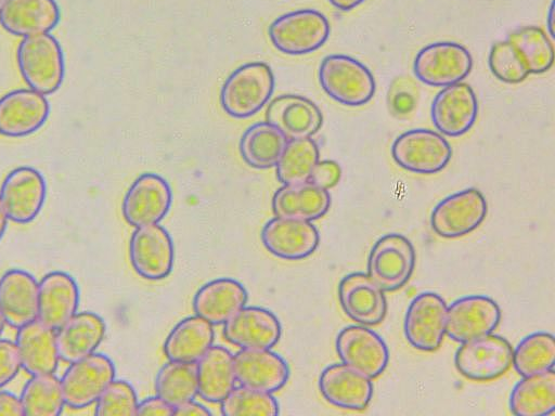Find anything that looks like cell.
<instances>
[{
	"instance_id": "7dc6e473",
	"label": "cell",
	"mask_w": 555,
	"mask_h": 416,
	"mask_svg": "<svg viewBox=\"0 0 555 416\" xmlns=\"http://www.w3.org/2000/svg\"><path fill=\"white\" fill-rule=\"evenodd\" d=\"M0 415H24L20 396L9 391H0Z\"/></svg>"
},
{
	"instance_id": "74e56055",
	"label": "cell",
	"mask_w": 555,
	"mask_h": 416,
	"mask_svg": "<svg viewBox=\"0 0 555 416\" xmlns=\"http://www.w3.org/2000/svg\"><path fill=\"white\" fill-rule=\"evenodd\" d=\"M319 160V146L314 140L311 138L288 140L275 165L276 177L283 184L308 182Z\"/></svg>"
},
{
	"instance_id": "7a4b0ae2",
	"label": "cell",
	"mask_w": 555,
	"mask_h": 416,
	"mask_svg": "<svg viewBox=\"0 0 555 416\" xmlns=\"http://www.w3.org/2000/svg\"><path fill=\"white\" fill-rule=\"evenodd\" d=\"M274 76L263 62L247 63L236 68L221 88L224 112L234 118H247L258 113L270 100Z\"/></svg>"
},
{
	"instance_id": "f6af8a7d",
	"label": "cell",
	"mask_w": 555,
	"mask_h": 416,
	"mask_svg": "<svg viewBox=\"0 0 555 416\" xmlns=\"http://www.w3.org/2000/svg\"><path fill=\"white\" fill-rule=\"evenodd\" d=\"M340 173V167L336 161L319 160L312 170L309 181L328 191L338 183Z\"/></svg>"
},
{
	"instance_id": "d590c367",
	"label": "cell",
	"mask_w": 555,
	"mask_h": 416,
	"mask_svg": "<svg viewBox=\"0 0 555 416\" xmlns=\"http://www.w3.org/2000/svg\"><path fill=\"white\" fill-rule=\"evenodd\" d=\"M155 391L173 408L194 400L198 392L196 363L169 360L157 373Z\"/></svg>"
},
{
	"instance_id": "1f68e13d",
	"label": "cell",
	"mask_w": 555,
	"mask_h": 416,
	"mask_svg": "<svg viewBox=\"0 0 555 416\" xmlns=\"http://www.w3.org/2000/svg\"><path fill=\"white\" fill-rule=\"evenodd\" d=\"M198 394L207 402H221L235 387L233 354L211 346L197 361Z\"/></svg>"
},
{
	"instance_id": "d6a6232c",
	"label": "cell",
	"mask_w": 555,
	"mask_h": 416,
	"mask_svg": "<svg viewBox=\"0 0 555 416\" xmlns=\"http://www.w3.org/2000/svg\"><path fill=\"white\" fill-rule=\"evenodd\" d=\"M214 325L193 315L180 321L169 333L164 343L168 360L196 363L212 346Z\"/></svg>"
},
{
	"instance_id": "ab89813d",
	"label": "cell",
	"mask_w": 555,
	"mask_h": 416,
	"mask_svg": "<svg viewBox=\"0 0 555 416\" xmlns=\"http://www.w3.org/2000/svg\"><path fill=\"white\" fill-rule=\"evenodd\" d=\"M507 40L517 49L530 74H541L553 66L554 47L540 27L518 28L508 35Z\"/></svg>"
},
{
	"instance_id": "cb8c5ba5",
	"label": "cell",
	"mask_w": 555,
	"mask_h": 416,
	"mask_svg": "<svg viewBox=\"0 0 555 416\" xmlns=\"http://www.w3.org/2000/svg\"><path fill=\"white\" fill-rule=\"evenodd\" d=\"M266 119L287 140L311 138L323 122L320 108L309 99L296 94L273 99L267 107Z\"/></svg>"
},
{
	"instance_id": "f907efd6",
	"label": "cell",
	"mask_w": 555,
	"mask_h": 416,
	"mask_svg": "<svg viewBox=\"0 0 555 416\" xmlns=\"http://www.w3.org/2000/svg\"><path fill=\"white\" fill-rule=\"evenodd\" d=\"M8 221H9L8 214H7V212L2 206V203L0 200V240L7 231Z\"/></svg>"
},
{
	"instance_id": "836d02e7",
	"label": "cell",
	"mask_w": 555,
	"mask_h": 416,
	"mask_svg": "<svg viewBox=\"0 0 555 416\" xmlns=\"http://www.w3.org/2000/svg\"><path fill=\"white\" fill-rule=\"evenodd\" d=\"M509 408L517 416H546L555 411L554 368L525 376L513 388Z\"/></svg>"
},
{
	"instance_id": "4316f807",
	"label": "cell",
	"mask_w": 555,
	"mask_h": 416,
	"mask_svg": "<svg viewBox=\"0 0 555 416\" xmlns=\"http://www.w3.org/2000/svg\"><path fill=\"white\" fill-rule=\"evenodd\" d=\"M0 311L16 329L37 320L38 282L30 273L14 269L0 277Z\"/></svg>"
},
{
	"instance_id": "ba28073f",
	"label": "cell",
	"mask_w": 555,
	"mask_h": 416,
	"mask_svg": "<svg viewBox=\"0 0 555 416\" xmlns=\"http://www.w3.org/2000/svg\"><path fill=\"white\" fill-rule=\"evenodd\" d=\"M415 266V250L401 234H386L372 247L367 275L384 291H395L410 280Z\"/></svg>"
},
{
	"instance_id": "4dcf8cb0",
	"label": "cell",
	"mask_w": 555,
	"mask_h": 416,
	"mask_svg": "<svg viewBox=\"0 0 555 416\" xmlns=\"http://www.w3.org/2000/svg\"><path fill=\"white\" fill-rule=\"evenodd\" d=\"M331 195L327 190L310 181L298 184H284L273 195L272 210L275 217H287L313 221L323 217L330 209Z\"/></svg>"
},
{
	"instance_id": "e0dca14e",
	"label": "cell",
	"mask_w": 555,
	"mask_h": 416,
	"mask_svg": "<svg viewBox=\"0 0 555 416\" xmlns=\"http://www.w3.org/2000/svg\"><path fill=\"white\" fill-rule=\"evenodd\" d=\"M167 181L155 173H144L134 180L122 200V214L132 226L158 223L171 205Z\"/></svg>"
},
{
	"instance_id": "603a6c76",
	"label": "cell",
	"mask_w": 555,
	"mask_h": 416,
	"mask_svg": "<svg viewBox=\"0 0 555 416\" xmlns=\"http://www.w3.org/2000/svg\"><path fill=\"white\" fill-rule=\"evenodd\" d=\"M233 361L236 381L242 386L272 393L289 377L287 363L270 349H241Z\"/></svg>"
},
{
	"instance_id": "8992f818",
	"label": "cell",
	"mask_w": 555,
	"mask_h": 416,
	"mask_svg": "<svg viewBox=\"0 0 555 416\" xmlns=\"http://www.w3.org/2000/svg\"><path fill=\"white\" fill-rule=\"evenodd\" d=\"M391 156L404 170L434 174L449 164L452 148L441 133L420 128L397 136L391 145Z\"/></svg>"
},
{
	"instance_id": "f5cc1de1",
	"label": "cell",
	"mask_w": 555,
	"mask_h": 416,
	"mask_svg": "<svg viewBox=\"0 0 555 416\" xmlns=\"http://www.w3.org/2000/svg\"><path fill=\"white\" fill-rule=\"evenodd\" d=\"M4 325H5V321H4V317H3V315H2V313L0 311V337H1L2 333H3Z\"/></svg>"
},
{
	"instance_id": "3957f363",
	"label": "cell",
	"mask_w": 555,
	"mask_h": 416,
	"mask_svg": "<svg viewBox=\"0 0 555 416\" xmlns=\"http://www.w3.org/2000/svg\"><path fill=\"white\" fill-rule=\"evenodd\" d=\"M319 80L330 98L351 107L369 103L376 90L371 70L360 61L345 54L325 56L319 68Z\"/></svg>"
},
{
	"instance_id": "d4e9b609",
	"label": "cell",
	"mask_w": 555,
	"mask_h": 416,
	"mask_svg": "<svg viewBox=\"0 0 555 416\" xmlns=\"http://www.w3.org/2000/svg\"><path fill=\"white\" fill-rule=\"evenodd\" d=\"M79 306V288L72 275L62 271L47 273L38 282L37 320L59 329L76 312Z\"/></svg>"
},
{
	"instance_id": "6da1fadb",
	"label": "cell",
	"mask_w": 555,
	"mask_h": 416,
	"mask_svg": "<svg viewBox=\"0 0 555 416\" xmlns=\"http://www.w3.org/2000/svg\"><path fill=\"white\" fill-rule=\"evenodd\" d=\"M16 62L30 89L49 95L61 88L65 60L60 42L50 32L23 38L16 49Z\"/></svg>"
},
{
	"instance_id": "7bdbcfd3",
	"label": "cell",
	"mask_w": 555,
	"mask_h": 416,
	"mask_svg": "<svg viewBox=\"0 0 555 416\" xmlns=\"http://www.w3.org/2000/svg\"><path fill=\"white\" fill-rule=\"evenodd\" d=\"M138 399L133 387L125 380H113L95 402L98 416L135 415Z\"/></svg>"
},
{
	"instance_id": "7402d4cb",
	"label": "cell",
	"mask_w": 555,
	"mask_h": 416,
	"mask_svg": "<svg viewBox=\"0 0 555 416\" xmlns=\"http://www.w3.org/2000/svg\"><path fill=\"white\" fill-rule=\"evenodd\" d=\"M282 333L278 317L260 307H243L223 324V337L241 349H271Z\"/></svg>"
},
{
	"instance_id": "e575fe53",
	"label": "cell",
	"mask_w": 555,
	"mask_h": 416,
	"mask_svg": "<svg viewBox=\"0 0 555 416\" xmlns=\"http://www.w3.org/2000/svg\"><path fill=\"white\" fill-rule=\"evenodd\" d=\"M287 141L285 135L269 122H257L243 133L240 152L250 167L268 169L278 164Z\"/></svg>"
},
{
	"instance_id": "f1b7e54d",
	"label": "cell",
	"mask_w": 555,
	"mask_h": 416,
	"mask_svg": "<svg viewBox=\"0 0 555 416\" xmlns=\"http://www.w3.org/2000/svg\"><path fill=\"white\" fill-rule=\"evenodd\" d=\"M105 332L106 325L100 315L90 311L76 312L56 329L60 360L72 363L95 352Z\"/></svg>"
},
{
	"instance_id": "681fc988",
	"label": "cell",
	"mask_w": 555,
	"mask_h": 416,
	"mask_svg": "<svg viewBox=\"0 0 555 416\" xmlns=\"http://www.w3.org/2000/svg\"><path fill=\"white\" fill-rule=\"evenodd\" d=\"M332 5L340 11H349L361 4L364 0H328Z\"/></svg>"
},
{
	"instance_id": "816d5d0a",
	"label": "cell",
	"mask_w": 555,
	"mask_h": 416,
	"mask_svg": "<svg viewBox=\"0 0 555 416\" xmlns=\"http://www.w3.org/2000/svg\"><path fill=\"white\" fill-rule=\"evenodd\" d=\"M547 26L548 31L552 37H554V2L551 3L548 13H547Z\"/></svg>"
},
{
	"instance_id": "c3c4849f",
	"label": "cell",
	"mask_w": 555,
	"mask_h": 416,
	"mask_svg": "<svg viewBox=\"0 0 555 416\" xmlns=\"http://www.w3.org/2000/svg\"><path fill=\"white\" fill-rule=\"evenodd\" d=\"M173 415L178 416H209L211 415L210 411H208L202 404L195 402L194 400L184 402L173 408Z\"/></svg>"
},
{
	"instance_id": "44dd1931",
	"label": "cell",
	"mask_w": 555,
	"mask_h": 416,
	"mask_svg": "<svg viewBox=\"0 0 555 416\" xmlns=\"http://www.w3.org/2000/svg\"><path fill=\"white\" fill-rule=\"evenodd\" d=\"M372 379L345 363L325 367L319 378L323 398L332 405L347 411H363L372 399Z\"/></svg>"
},
{
	"instance_id": "52a82bcc",
	"label": "cell",
	"mask_w": 555,
	"mask_h": 416,
	"mask_svg": "<svg viewBox=\"0 0 555 416\" xmlns=\"http://www.w3.org/2000/svg\"><path fill=\"white\" fill-rule=\"evenodd\" d=\"M513 348L499 335L488 334L462 342L455 352L459 373L474 381H490L501 377L512 366Z\"/></svg>"
},
{
	"instance_id": "f546056e",
	"label": "cell",
	"mask_w": 555,
	"mask_h": 416,
	"mask_svg": "<svg viewBox=\"0 0 555 416\" xmlns=\"http://www.w3.org/2000/svg\"><path fill=\"white\" fill-rule=\"evenodd\" d=\"M247 291L232 278H217L204 284L195 294L193 307L196 315L212 325L224 324L245 307Z\"/></svg>"
},
{
	"instance_id": "ffe728a7",
	"label": "cell",
	"mask_w": 555,
	"mask_h": 416,
	"mask_svg": "<svg viewBox=\"0 0 555 416\" xmlns=\"http://www.w3.org/2000/svg\"><path fill=\"white\" fill-rule=\"evenodd\" d=\"M384 292L363 272L347 274L338 285V299L345 314L364 326H374L384 320L387 312Z\"/></svg>"
},
{
	"instance_id": "ac0fdd59",
	"label": "cell",
	"mask_w": 555,
	"mask_h": 416,
	"mask_svg": "<svg viewBox=\"0 0 555 416\" xmlns=\"http://www.w3.org/2000/svg\"><path fill=\"white\" fill-rule=\"evenodd\" d=\"M431 120L437 130L447 136L465 134L475 123L478 102L472 87L456 82L443 87L431 104Z\"/></svg>"
},
{
	"instance_id": "7c38bea8",
	"label": "cell",
	"mask_w": 555,
	"mask_h": 416,
	"mask_svg": "<svg viewBox=\"0 0 555 416\" xmlns=\"http://www.w3.org/2000/svg\"><path fill=\"white\" fill-rule=\"evenodd\" d=\"M446 301L431 291L422 292L410 303L404 317L408 342L420 351H435L446 335Z\"/></svg>"
},
{
	"instance_id": "9c48e42d",
	"label": "cell",
	"mask_w": 555,
	"mask_h": 416,
	"mask_svg": "<svg viewBox=\"0 0 555 416\" xmlns=\"http://www.w3.org/2000/svg\"><path fill=\"white\" fill-rule=\"evenodd\" d=\"M473 67L469 51L456 42L439 41L418 51L413 63L416 78L431 87L461 82Z\"/></svg>"
},
{
	"instance_id": "277c9868",
	"label": "cell",
	"mask_w": 555,
	"mask_h": 416,
	"mask_svg": "<svg viewBox=\"0 0 555 416\" xmlns=\"http://www.w3.org/2000/svg\"><path fill=\"white\" fill-rule=\"evenodd\" d=\"M330 23L324 14L311 9L279 16L269 27V37L281 52L291 55L311 53L328 39Z\"/></svg>"
},
{
	"instance_id": "2e32d148",
	"label": "cell",
	"mask_w": 555,
	"mask_h": 416,
	"mask_svg": "<svg viewBox=\"0 0 555 416\" xmlns=\"http://www.w3.org/2000/svg\"><path fill=\"white\" fill-rule=\"evenodd\" d=\"M46 95L28 88L15 89L0 98V135L23 138L38 131L48 120Z\"/></svg>"
},
{
	"instance_id": "4fadbf2b",
	"label": "cell",
	"mask_w": 555,
	"mask_h": 416,
	"mask_svg": "<svg viewBox=\"0 0 555 416\" xmlns=\"http://www.w3.org/2000/svg\"><path fill=\"white\" fill-rule=\"evenodd\" d=\"M336 351L343 363L371 379L382 375L389 351L382 337L364 325H349L336 338Z\"/></svg>"
},
{
	"instance_id": "bcb514c9",
	"label": "cell",
	"mask_w": 555,
	"mask_h": 416,
	"mask_svg": "<svg viewBox=\"0 0 555 416\" xmlns=\"http://www.w3.org/2000/svg\"><path fill=\"white\" fill-rule=\"evenodd\" d=\"M144 416H169L173 415V406L168 404L158 395L147 398L138 404L137 414Z\"/></svg>"
},
{
	"instance_id": "9a60e30c",
	"label": "cell",
	"mask_w": 555,
	"mask_h": 416,
	"mask_svg": "<svg viewBox=\"0 0 555 416\" xmlns=\"http://www.w3.org/2000/svg\"><path fill=\"white\" fill-rule=\"evenodd\" d=\"M501 320L498 303L487 296H466L447 309L446 334L456 342H465L492 333Z\"/></svg>"
},
{
	"instance_id": "b9f144b4",
	"label": "cell",
	"mask_w": 555,
	"mask_h": 416,
	"mask_svg": "<svg viewBox=\"0 0 555 416\" xmlns=\"http://www.w3.org/2000/svg\"><path fill=\"white\" fill-rule=\"evenodd\" d=\"M491 73L506 83H518L530 75L517 49L507 39L495 42L489 52Z\"/></svg>"
},
{
	"instance_id": "8fae6325",
	"label": "cell",
	"mask_w": 555,
	"mask_h": 416,
	"mask_svg": "<svg viewBox=\"0 0 555 416\" xmlns=\"http://www.w3.org/2000/svg\"><path fill=\"white\" fill-rule=\"evenodd\" d=\"M47 197V183L40 171L33 167L11 170L0 186V200L9 220L25 224L40 213Z\"/></svg>"
},
{
	"instance_id": "db71d44e",
	"label": "cell",
	"mask_w": 555,
	"mask_h": 416,
	"mask_svg": "<svg viewBox=\"0 0 555 416\" xmlns=\"http://www.w3.org/2000/svg\"><path fill=\"white\" fill-rule=\"evenodd\" d=\"M9 0H0V11L2 10V8L5 5V3L8 2Z\"/></svg>"
},
{
	"instance_id": "ee69618b",
	"label": "cell",
	"mask_w": 555,
	"mask_h": 416,
	"mask_svg": "<svg viewBox=\"0 0 555 416\" xmlns=\"http://www.w3.org/2000/svg\"><path fill=\"white\" fill-rule=\"evenodd\" d=\"M21 368L15 342L0 338V389L11 382Z\"/></svg>"
},
{
	"instance_id": "f35d334b",
	"label": "cell",
	"mask_w": 555,
	"mask_h": 416,
	"mask_svg": "<svg viewBox=\"0 0 555 416\" xmlns=\"http://www.w3.org/2000/svg\"><path fill=\"white\" fill-rule=\"evenodd\" d=\"M554 364L555 340L552 334H530L513 350L512 365L522 377L553 369Z\"/></svg>"
},
{
	"instance_id": "5b68a950",
	"label": "cell",
	"mask_w": 555,
	"mask_h": 416,
	"mask_svg": "<svg viewBox=\"0 0 555 416\" xmlns=\"http://www.w3.org/2000/svg\"><path fill=\"white\" fill-rule=\"evenodd\" d=\"M113 361L93 352L69 363L61 385L65 405L72 410H82L94 404L106 387L115 379Z\"/></svg>"
},
{
	"instance_id": "30bf717a",
	"label": "cell",
	"mask_w": 555,
	"mask_h": 416,
	"mask_svg": "<svg viewBox=\"0 0 555 416\" xmlns=\"http://www.w3.org/2000/svg\"><path fill=\"white\" fill-rule=\"evenodd\" d=\"M487 214V202L482 193L468 187L451 194L434 208L430 225L443 238H457L476 230Z\"/></svg>"
},
{
	"instance_id": "83f0119b",
	"label": "cell",
	"mask_w": 555,
	"mask_h": 416,
	"mask_svg": "<svg viewBox=\"0 0 555 416\" xmlns=\"http://www.w3.org/2000/svg\"><path fill=\"white\" fill-rule=\"evenodd\" d=\"M55 0H9L0 11V25L16 37L49 34L60 23Z\"/></svg>"
},
{
	"instance_id": "d6986e66",
	"label": "cell",
	"mask_w": 555,
	"mask_h": 416,
	"mask_svg": "<svg viewBox=\"0 0 555 416\" xmlns=\"http://www.w3.org/2000/svg\"><path fill=\"white\" fill-rule=\"evenodd\" d=\"M261 240L272 255L286 260H300L314 252L320 236L311 221L275 217L262 227Z\"/></svg>"
},
{
	"instance_id": "8d00e7d4",
	"label": "cell",
	"mask_w": 555,
	"mask_h": 416,
	"mask_svg": "<svg viewBox=\"0 0 555 416\" xmlns=\"http://www.w3.org/2000/svg\"><path fill=\"white\" fill-rule=\"evenodd\" d=\"M20 399L24 415L28 416H57L65 405L61 379L54 374L31 376Z\"/></svg>"
},
{
	"instance_id": "484cf974",
	"label": "cell",
	"mask_w": 555,
	"mask_h": 416,
	"mask_svg": "<svg viewBox=\"0 0 555 416\" xmlns=\"http://www.w3.org/2000/svg\"><path fill=\"white\" fill-rule=\"evenodd\" d=\"M15 344L22 368L29 374H54L59 366L56 330L39 320L17 328Z\"/></svg>"
},
{
	"instance_id": "5bb4252c",
	"label": "cell",
	"mask_w": 555,
	"mask_h": 416,
	"mask_svg": "<svg viewBox=\"0 0 555 416\" xmlns=\"http://www.w3.org/2000/svg\"><path fill=\"white\" fill-rule=\"evenodd\" d=\"M173 245L168 232L158 223L135 227L129 243L134 271L143 278H165L172 269Z\"/></svg>"
},
{
	"instance_id": "60d3db41",
	"label": "cell",
	"mask_w": 555,
	"mask_h": 416,
	"mask_svg": "<svg viewBox=\"0 0 555 416\" xmlns=\"http://www.w3.org/2000/svg\"><path fill=\"white\" fill-rule=\"evenodd\" d=\"M220 403L221 413L225 416H275L279 414V404L270 392L242 385L234 387Z\"/></svg>"
}]
</instances>
